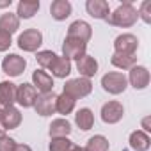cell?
Listing matches in <instances>:
<instances>
[{
  "instance_id": "obj_23",
  "label": "cell",
  "mask_w": 151,
  "mask_h": 151,
  "mask_svg": "<svg viewBox=\"0 0 151 151\" xmlns=\"http://www.w3.org/2000/svg\"><path fill=\"white\" fill-rule=\"evenodd\" d=\"M50 71H52L53 77H57V78H66L68 75L71 73V62H69L68 59L57 55V59H55L53 64L50 66Z\"/></svg>"
},
{
  "instance_id": "obj_22",
  "label": "cell",
  "mask_w": 151,
  "mask_h": 151,
  "mask_svg": "<svg viewBox=\"0 0 151 151\" xmlns=\"http://www.w3.org/2000/svg\"><path fill=\"white\" fill-rule=\"evenodd\" d=\"M37 11H39V2H37V0H22V2L18 4L16 16L18 18H23V20H29Z\"/></svg>"
},
{
  "instance_id": "obj_11",
  "label": "cell",
  "mask_w": 151,
  "mask_h": 151,
  "mask_svg": "<svg viewBox=\"0 0 151 151\" xmlns=\"http://www.w3.org/2000/svg\"><path fill=\"white\" fill-rule=\"evenodd\" d=\"M126 80H128L130 86L135 87V89H146V87L149 86V71H147V68L135 64V66L130 69V75H128Z\"/></svg>"
},
{
  "instance_id": "obj_34",
  "label": "cell",
  "mask_w": 151,
  "mask_h": 151,
  "mask_svg": "<svg viewBox=\"0 0 151 151\" xmlns=\"http://www.w3.org/2000/svg\"><path fill=\"white\" fill-rule=\"evenodd\" d=\"M142 128H144L142 132H146V133L151 130V128H149V117H144V121H142Z\"/></svg>"
},
{
  "instance_id": "obj_4",
  "label": "cell",
  "mask_w": 151,
  "mask_h": 151,
  "mask_svg": "<svg viewBox=\"0 0 151 151\" xmlns=\"http://www.w3.org/2000/svg\"><path fill=\"white\" fill-rule=\"evenodd\" d=\"M43 45V34L37 29H27L18 37V46L23 52H36Z\"/></svg>"
},
{
  "instance_id": "obj_25",
  "label": "cell",
  "mask_w": 151,
  "mask_h": 151,
  "mask_svg": "<svg viewBox=\"0 0 151 151\" xmlns=\"http://www.w3.org/2000/svg\"><path fill=\"white\" fill-rule=\"evenodd\" d=\"M75 101L71 96H68L66 93H62V94H59L57 96V103H55V110L59 112V114H62V116H68V114H71L73 110H75Z\"/></svg>"
},
{
  "instance_id": "obj_28",
  "label": "cell",
  "mask_w": 151,
  "mask_h": 151,
  "mask_svg": "<svg viewBox=\"0 0 151 151\" xmlns=\"http://www.w3.org/2000/svg\"><path fill=\"white\" fill-rule=\"evenodd\" d=\"M84 149L86 151H109V140L103 135H94L87 140Z\"/></svg>"
},
{
  "instance_id": "obj_1",
  "label": "cell",
  "mask_w": 151,
  "mask_h": 151,
  "mask_svg": "<svg viewBox=\"0 0 151 151\" xmlns=\"http://www.w3.org/2000/svg\"><path fill=\"white\" fill-rule=\"evenodd\" d=\"M137 18H139L137 9L130 2H124L107 18V22L114 27H132L137 22Z\"/></svg>"
},
{
  "instance_id": "obj_6",
  "label": "cell",
  "mask_w": 151,
  "mask_h": 151,
  "mask_svg": "<svg viewBox=\"0 0 151 151\" xmlns=\"http://www.w3.org/2000/svg\"><path fill=\"white\" fill-rule=\"evenodd\" d=\"M25 68H27V60L23 57H20L18 53H9L2 60V69L9 77H20L25 71Z\"/></svg>"
},
{
  "instance_id": "obj_36",
  "label": "cell",
  "mask_w": 151,
  "mask_h": 151,
  "mask_svg": "<svg viewBox=\"0 0 151 151\" xmlns=\"http://www.w3.org/2000/svg\"><path fill=\"white\" fill-rule=\"evenodd\" d=\"M11 6V0H6V2H0V7H9Z\"/></svg>"
},
{
  "instance_id": "obj_29",
  "label": "cell",
  "mask_w": 151,
  "mask_h": 151,
  "mask_svg": "<svg viewBox=\"0 0 151 151\" xmlns=\"http://www.w3.org/2000/svg\"><path fill=\"white\" fill-rule=\"evenodd\" d=\"M55 59H57V53H53L52 50H43V52H37V55H36L37 64L41 68H48V69H50V66L53 64Z\"/></svg>"
},
{
  "instance_id": "obj_10",
  "label": "cell",
  "mask_w": 151,
  "mask_h": 151,
  "mask_svg": "<svg viewBox=\"0 0 151 151\" xmlns=\"http://www.w3.org/2000/svg\"><path fill=\"white\" fill-rule=\"evenodd\" d=\"M93 36V29L87 22L84 20H77V22H73L68 29V36L66 37H71V39H78L82 43H87Z\"/></svg>"
},
{
  "instance_id": "obj_8",
  "label": "cell",
  "mask_w": 151,
  "mask_h": 151,
  "mask_svg": "<svg viewBox=\"0 0 151 151\" xmlns=\"http://www.w3.org/2000/svg\"><path fill=\"white\" fill-rule=\"evenodd\" d=\"M55 103H57V94H53V91H52V93H46V94H39L36 103H34V109L39 116L46 117V116H52V114L57 112Z\"/></svg>"
},
{
  "instance_id": "obj_14",
  "label": "cell",
  "mask_w": 151,
  "mask_h": 151,
  "mask_svg": "<svg viewBox=\"0 0 151 151\" xmlns=\"http://www.w3.org/2000/svg\"><path fill=\"white\" fill-rule=\"evenodd\" d=\"M86 11L96 20H105L107 22V18L110 16V7H109L107 0H87Z\"/></svg>"
},
{
  "instance_id": "obj_9",
  "label": "cell",
  "mask_w": 151,
  "mask_h": 151,
  "mask_svg": "<svg viewBox=\"0 0 151 151\" xmlns=\"http://www.w3.org/2000/svg\"><path fill=\"white\" fill-rule=\"evenodd\" d=\"M124 116V109L119 101H107L101 107V119L107 124H116L123 119Z\"/></svg>"
},
{
  "instance_id": "obj_15",
  "label": "cell",
  "mask_w": 151,
  "mask_h": 151,
  "mask_svg": "<svg viewBox=\"0 0 151 151\" xmlns=\"http://www.w3.org/2000/svg\"><path fill=\"white\" fill-rule=\"evenodd\" d=\"M77 69H78V73H80V77H84V78H91V77H94V75L98 73V60L93 57V55H84V57H80L78 60H77Z\"/></svg>"
},
{
  "instance_id": "obj_35",
  "label": "cell",
  "mask_w": 151,
  "mask_h": 151,
  "mask_svg": "<svg viewBox=\"0 0 151 151\" xmlns=\"http://www.w3.org/2000/svg\"><path fill=\"white\" fill-rule=\"evenodd\" d=\"M6 132H7V130H6V126L2 124V121H0V137H4V135H6Z\"/></svg>"
},
{
  "instance_id": "obj_31",
  "label": "cell",
  "mask_w": 151,
  "mask_h": 151,
  "mask_svg": "<svg viewBox=\"0 0 151 151\" xmlns=\"http://www.w3.org/2000/svg\"><path fill=\"white\" fill-rule=\"evenodd\" d=\"M16 147V140L4 135V137H0V151H14Z\"/></svg>"
},
{
  "instance_id": "obj_32",
  "label": "cell",
  "mask_w": 151,
  "mask_h": 151,
  "mask_svg": "<svg viewBox=\"0 0 151 151\" xmlns=\"http://www.w3.org/2000/svg\"><path fill=\"white\" fill-rule=\"evenodd\" d=\"M11 43H13V41H11V36L0 30V52H6V50H9Z\"/></svg>"
},
{
  "instance_id": "obj_3",
  "label": "cell",
  "mask_w": 151,
  "mask_h": 151,
  "mask_svg": "<svg viewBox=\"0 0 151 151\" xmlns=\"http://www.w3.org/2000/svg\"><path fill=\"white\" fill-rule=\"evenodd\" d=\"M101 87L109 93V94H121L126 91L128 87V80L123 73L119 71H110L101 77Z\"/></svg>"
},
{
  "instance_id": "obj_37",
  "label": "cell",
  "mask_w": 151,
  "mask_h": 151,
  "mask_svg": "<svg viewBox=\"0 0 151 151\" xmlns=\"http://www.w3.org/2000/svg\"><path fill=\"white\" fill-rule=\"evenodd\" d=\"M4 112H6V107L0 103V119H2V116H4Z\"/></svg>"
},
{
  "instance_id": "obj_19",
  "label": "cell",
  "mask_w": 151,
  "mask_h": 151,
  "mask_svg": "<svg viewBox=\"0 0 151 151\" xmlns=\"http://www.w3.org/2000/svg\"><path fill=\"white\" fill-rule=\"evenodd\" d=\"M71 133V124L68 119H53L50 124V137L52 139H64Z\"/></svg>"
},
{
  "instance_id": "obj_26",
  "label": "cell",
  "mask_w": 151,
  "mask_h": 151,
  "mask_svg": "<svg viewBox=\"0 0 151 151\" xmlns=\"http://www.w3.org/2000/svg\"><path fill=\"white\" fill-rule=\"evenodd\" d=\"M50 151H86V149L73 144L68 137H64V139H52Z\"/></svg>"
},
{
  "instance_id": "obj_24",
  "label": "cell",
  "mask_w": 151,
  "mask_h": 151,
  "mask_svg": "<svg viewBox=\"0 0 151 151\" xmlns=\"http://www.w3.org/2000/svg\"><path fill=\"white\" fill-rule=\"evenodd\" d=\"M20 29V18L13 13H6L0 16V30L6 32V34H14Z\"/></svg>"
},
{
  "instance_id": "obj_30",
  "label": "cell",
  "mask_w": 151,
  "mask_h": 151,
  "mask_svg": "<svg viewBox=\"0 0 151 151\" xmlns=\"http://www.w3.org/2000/svg\"><path fill=\"white\" fill-rule=\"evenodd\" d=\"M137 14L146 22V23H151V0H144V2L140 4Z\"/></svg>"
},
{
  "instance_id": "obj_27",
  "label": "cell",
  "mask_w": 151,
  "mask_h": 151,
  "mask_svg": "<svg viewBox=\"0 0 151 151\" xmlns=\"http://www.w3.org/2000/svg\"><path fill=\"white\" fill-rule=\"evenodd\" d=\"M110 62L116 68H119V69H132L135 66V62H137V57L135 55H124V53H116L114 52V55L110 57Z\"/></svg>"
},
{
  "instance_id": "obj_16",
  "label": "cell",
  "mask_w": 151,
  "mask_h": 151,
  "mask_svg": "<svg viewBox=\"0 0 151 151\" xmlns=\"http://www.w3.org/2000/svg\"><path fill=\"white\" fill-rule=\"evenodd\" d=\"M14 101H16V84L9 80L0 82V103L7 109V107H13Z\"/></svg>"
},
{
  "instance_id": "obj_7",
  "label": "cell",
  "mask_w": 151,
  "mask_h": 151,
  "mask_svg": "<svg viewBox=\"0 0 151 151\" xmlns=\"http://www.w3.org/2000/svg\"><path fill=\"white\" fill-rule=\"evenodd\" d=\"M139 48V39L133 34H121L114 39V50L116 53H124V55H135Z\"/></svg>"
},
{
  "instance_id": "obj_33",
  "label": "cell",
  "mask_w": 151,
  "mask_h": 151,
  "mask_svg": "<svg viewBox=\"0 0 151 151\" xmlns=\"http://www.w3.org/2000/svg\"><path fill=\"white\" fill-rule=\"evenodd\" d=\"M14 151H32V147H30V146H27V144H16Z\"/></svg>"
},
{
  "instance_id": "obj_2",
  "label": "cell",
  "mask_w": 151,
  "mask_h": 151,
  "mask_svg": "<svg viewBox=\"0 0 151 151\" xmlns=\"http://www.w3.org/2000/svg\"><path fill=\"white\" fill-rule=\"evenodd\" d=\"M93 91V84H91V78H84V77H78V78H71L64 84V91L68 96H71L75 101L78 98H86L89 96Z\"/></svg>"
},
{
  "instance_id": "obj_13",
  "label": "cell",
  "mask_w": 151,
  "mask_h": 151,
  "mask_svg": "<svg viewBox=\"0 0 151 151\" xmlns=\"http://www.w3.org/2000/svg\"><path fill=\"white\" fill-rule=\"evenodd\" d=\"M32 86L41 94H46V93H52L53 91V78H52V75H48L46 71L36 69L32 73Z\"/></svg>"
},
{
  "instance_id": "obj_20",
  "label": "cell",
  "mask_w": 151,
  "mask_h": 151,
  "mask_svg": "<svg viewBox=\"0 0 151 151\" xmlns=\"http://www.w3.org/2000/svg\"><path fill=\"white\" fill-rule=\"evenodd\" d=\"M75 123H77V126L80 130H84V132L91 130L93 124H94V114H93V110L87 109V107L77 110V114H75Z\"/></svg>"
},
{
  "instance_id": "obj_21",
  "label": "cell",
  "mask_w": 151,
  "mask_h": 151,
  "mask_svg": "<svg viewBox=\"0 0 151 151\" xmlns=\"http://www.w3.org/2000/svg\"><path fill=\"white\" fill-rule=\"evenodd\" d=\"M0 121H2V124L6 126V130H14L22 123V114H20V110L16 107H7Z\"/></svg>"
},
{
  "instance_id": "obj_12",
  "label": "cell",
  "mask_w": 151,
  "mask_h": 151,
  "mask_svg": "<svg viewBox=\"0 0 151 151\" xmlns=\"http://www.w3.org/2000/svg\"><path fill=\"white\" fill-rule=\"evenodd\" d=\"M37 100V91L34 89L32 84H22L16 87V103H20L22 107L29 109V107H34Z\"/></svg>"
},
{
  "instance_id": "obj_17",
  "label": "cell",
  "mask_w": 151,
  "mask_h": 151,
  "mask_svg": "<svg viewBox=\"0 0 151 151\" xmlns=\"http://www.w3.org/2000/svg\"><path fill=\"white\" fill-rule=\"evenodd\" d=\"M149 146H151V139H149V135L146 132H142V130L132 132V135H130V147L133 151H147Z\"/></svg>"
},
{
  "instance_id": "obj_18",
  "label": "cell",
  "mask_w": 151,
  "mask_h": 151,
  "mask_svg": "<svg viewBox=\"0 0 151 151\" xmlns=\"http://www.w3.org/2000/svg\"><path fill=\"white\" fill-rule=\"evenodd\" d=\"M50 13H52L53 20L62 22L71 14V4L68 0H55V2H52V6H50Z\"/></svg>"
},
{
  "instance_id": "obj_5",
  "label": "cell",
  "mask_w": 151,
  "mask_h": 151,
  "mask_svg": "<svg viewBox=\"0 0 151 151\" xmlns=\"http://www.w3.org/2000/svg\"><path fill=\"white\" fill-rule=\"evenodd\" d=\"M86 50H87V43H82L78 39H71V37H66L64 43H62V57L68 59L69 62L75 59L78 60L80 57L86 55Z\"/></svg>"
}]
</instances>
